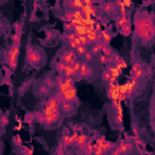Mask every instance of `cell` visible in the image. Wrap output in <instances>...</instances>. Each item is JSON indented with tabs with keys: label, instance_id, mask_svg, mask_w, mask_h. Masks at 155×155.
<instances>
[{
	"label": "cell",
	"instance_id": "1",
	"mask_svg": "<svg viewBox=\"0 0 155 155\" xmlns=\"http://www.w3.org/2000/svg\"><path fill=\"white\" fill-rule=\"evenodd\" d=\"M137 35L143 40H153L154 38V24L149 17H138L135 20Z\"/></svg>",
	"mask_w": 155,
	"mask_h": 155
},
{
	"label": "cell",
	"instance_id": "2",
	"mask_svg": "<svg viewBox=\"0 0 155 155\" xmlns=\"http://www.w3.org/2000/svg\"><path fill=\"white\" fill-rule=\"evenodd\" d=\"M20 55V44H14L9 50V55H7V63L12 70L16 69L17 66V57Z\"/></svg>",
	"mask_w": 155,
	"mask_h": 155
},
{
	"label": "cell",
	"instance_id": "3",
	"mask_svg": "<svg viewBox=\"0 0 155 155\" xmlns=\"http://www.w3.org/2000/svg\"><path fill=\"white\" fill-rule=\"evenodd\" d=\"M58 110H59V99L57 98V96H55V97H51L49 99L43 113L45 115H49L51 113H55V112H58Z\"/></svg>",
	"mask_w": 155,
	"mask_h": 155
},
{
	"label": "cell",
	"instance_id": "4",
	"mask_svg": "<svg viewBox=\"0 0 155 155\" xmlns=\"http://www.w3.org/2000/svg\"><path fill=\"white\" fill-rule=\"evenodd\" d=\"M27 61L32 66H36V64H39L41 61L40 52H39L38 50H34L33 47H28L27 49Z\"/></svg>",
	"mask_w": 155,
	"mask_h": 155
},
{
	"label": "cell",
	"instance_id": "5",
	"mask_svg": "<svg viewBox=\"0 0 155 155\" xmlns=\"http://www.w3.org/2000/svg\"><path fill=\"white\" fill-rule=\"evenodd\" d=\"M132 147H133V146L130 143V142L122 141V142H120L118 146H115V147L113 148L114 150H110V151H112L113 154H115V155H118V154H126V153H128V151H131Z\"/></svg>",
	"mask_w": 155,
	"mask_h": 155
},
{
	"label": "cell",
	"instance_id": "6",
	"mask_svg": "<svg viewBox=\"0 0 155 155\" xmlns=\"http://www.w3.org/2000/svg\"><path fill=\"white\" fill-rule=\"evenodd\" d=\"M62 96V99L64 101H69V102H74L76 101V88L74 86L70 87H66L64 91L62 93H59Z\"/></svg>",
	"mask_w": 155,
	"mask_h": 155
},
{
	"label": "cell",
	"instance_id": "7",
	"mask_svg": "<svg viewBox=\"0 0 155 155\" xmlns=\"http://www.w3.org/2000/svg\"><path fill=\"white\" fill-rule=\"evenodd\" d=\"M76 75L79 76L78 79H87V78H90L92 75V70L87 66V62H83L80 64V69H79V72H78Z\"/></svg>",
	"mask_w": 155,
	"mask_h": 155
},
{
	"label": "cell",
	"instance_id": "8",
	"mask_svg": "<svg viewBox=\"0 0 155 155\" xmlns=\"http://www.w3.org/2000/svg\"><path fill=\"white\" fill-rule=\"evenodd\" d=\"M146 74V70H144V66L141 64L139 62H136L132 64V76L136 78V79H141L142 76Z\"/></svg>",
	"mask_w": 155,
	"mask_h": 155
},
{
	"label": "cell",
	"instance_id": "9",
	"mask_svg": "<svg viewBox=\"0 0 155 155\" xmlns=\"http://www.w3.org/2000/svg\"><path fill=\"white\" fill-rule=\"evenodd\" d=\"M61 61L64 62L66 64H70V66H72V64L76 61V54H75V51H74V50H68V51H66V52L62 55Z\"/></svg>",
	"mask_w": 155,
	"mask_h": 155
},
{
	"label": "cell",
	"instance_id": "10",
	"mask_svg": "<svg viewBox=\"0 0 155 155\" xmlns=\"http://www.w3.org/2000/svg\"><path fill=\"white\" fill-rule=\"evenodd\" d=\"M124 86H125V90H126V97L127 96H131L133 92H135V90H136V86H137V79L136 78H130L125 84H124Z\"/></svg>",
	"mask_w": 155,
	"mask_h": 155
},
{
	"label": "cell",
	"instance_id": "11",
	"mask_svg": "<svg viewBox=\"0 0 155 155\" xmlns=\"http://www.w3.org/2000/svg\"><path fill=\"white\" fill-rule=\"evenodd\" d=\"M59 110L63 114H70L74 110V106H73V102L69 101H61L59 102Z\"/></svg>",
	"mask_w": 155,
	"mask_h": 155
},
{
	"label": "cell",
	"instance_id": "12",
	"mask_svg": "<svg viewBox=\"0 0 155 155\" xmlns=\"http://www.w3.org/2000/svg\"><path fill=\"white\" fill-rule=\"evenodd\" d=\"M45 115V114H44ZM59 116H61V110L58 112H55V113H51L49 115H45V125L47 126H51V125H54L58 119H59Z\"/></svg>",
	"mask_w": 155,
	"mask_h": 155
},
{
	"label": "cell",
	"instance_id": "13",
	"mask_svg": "<svg viewBox=\"0 0 155 155\" xmlns=\"http://www.w3.org/2000/svg\"><path fill=\"white\" fill-rule=\"evenodd\" d=\"M107 70L109 72V74H110V80H113V81L118 80V78H119V76L121 75V73H122V70H121L120 68H118V67H115L114 64H110V66H108Z\"/></svg>",
	"mask_w": 155,
	"mask_h": 155
},
{
	"label": "cell",
	"instance_id": "14",
	"mask_svg": "<svg viewBox=\"0 0 155 155\" xmlns=\"http://www.w3.org/2000/svg\"><path fill=\"white\" fill-rule=\"evenodd\" d=\"M66 38H67V41H68V44H69L72 50H75V47L78 45H80L79 41H78V36H76V34L74 32H69Z\"/></svg>",
	"mask_w": 155,
	"mask_h": 155
},
{
	"label": "cell",
	"instance_id": "15",
	"mask_svg": "<svg viewBox=\"0 0 155 155\" xmlns=\"http://www.w3.org/2000/svg\"><path fill=\"white\" fill-rule=\"evenodd\" d=\"M113 64L115 67H118V68H120L121 70H124L125 68H127V63H126V61L124 59V58H121V57H119V56H114L113 57Z\"/></svg>",
	"mask_w": 155,
	"mask_h": 155
},
{
	"label": "cell",
	"instance_id": "16",
	"mask_svg": "<svg viewBox=\"0 0 155 155\" xmlns=\"http://www.w3.org/2000/svg\"><path fill=\"white\" fill-rule=\"evenodd\" d=\"M86 38L88 39V43H97L99 40V33H97L96 30H87L86 32Z\"/></svg>",
	"mask_w": 155,
	"mask_h": 155
},
{
	"label": "cell",
	"instance_id": "17",
	"mask_svg": "<svg viewBox=\"0 0 155 155\" xmlns=\"http://www.w3.org/2000/svg\"><path fill=\"white\" fill-rule=\"evenodd\" d=\"M99 39L102 40V43L103 44H109L110 43V40H112V35H110V33L107 30V29H102L101 32H99Z\"/></svg>",
	"mask_w": 155,
	"mask_h": 155
},
{
	"label": "cell",
	"instance_id": "18",
	"mask_svg": "<svg viewBox=\"0 0 155 155\" xmlns=\"http://www.w3.org/2000/svg\"><path fill=\"white\" fill-rule=\"evenodd\" d=\"M87 136L85 133H80V135H78L76 137V141H75V144L79 147V148H84L85 144H86V142H87Z\"/></svg>",
	"mask_w": 155,
	"mask_h": 155
},
{
	"label": "cell",
	"instance_id": "19",
	"mask_svg": "<svg viewBox=\"0 0 155 155\" xmlns=\"http://www.w3.org/2000/svg\"><path fill=\"white\" fill-rule=\"evenodd\" d=\"M102 151H103V154H106V153H109L114 147H115V144L114 143H112V142H109V141H107V139H104L103 141V143H102Z\"/></svg>",
	"mask_w": 155,
	"mask_h": 155
},
{
	"label": "cell",
	"instance_id": "20",
	"mask_svg": "<svg viewBox=\"0 0 155 155\" xmlns=\"http://www.w3.org/2000/svg\"><path fill=\"white\" fill-rule=\"evenodd\" d=\"M106 44L103 43H93V45L91 46V50H90V52H91L92 55H97V54H101V51L103 49V46H104Z\"/></svg>",
	"mask_w": 155,
	"mask_h": 155
},
{
	"label": "cell",
	"instance_id": "21",
	"mask_svg": "<svg viewBox=\"0 0 155 155\" xmlns=\"http://www.w3.org/2000/svg\"><path fill=\"white\" fill-rule=\"evenodd\" d=\"M73 32H74L76 35H85L86 32H87V27L78 24V25H75V27H73Z\"/></svg>",
	"mask_w": 155,
	"mask_h": 155
},
{
	"label": "cell",
	"instance_id": "22",
	"mask_svg": "<svg viewBox=\"0 0 155 155\" xmlns=\"http://www.w3.org/2000/svg\"><path fill=\"white\" fill-rule=\"evenodd\" d=\"M102 10H103V12L110 15V14H113V12L115 11V5L112 4V3H104V4H103V6H102Z\"/></svg>",
	"mask_w": 155,
	"mask_h": 155
},
{
	"label": "cell",
	"instance_id": "23",
	"mask_svg": "<svg viewBox=\"0 0 155 155\" xmlns=\"http://www.w3.org/2000/svg\"><path fill=\"white\" fill-rule=\"evenodd\" d=\"M120 30H121V34L124 35V36H128V35H130L131 34V25H130V23H125L124 25H121V27H120Z\"/></svg>",
	"mask_w": 155,
	"mask_h": 155
},
{
	"label": "cell",
	"instance_id": "24",
	"mask_svg": "<svg viewBox=\"0 0 155 155\" xmlns=\"http://www.w3.org/2000/svg\"><path fill=\"white\" fill-rule=\"evenodd\" d=\"M62 74L64 75V78H72V76L75 75V73H74V70H73V67L70 66V64H67V66H66V69L63 70Z\"/></svg>",
	"mask_w": 155,
	"mask_h": 155
},
{
	"label": "cell",
	"instance_id": "25",
	"mask_svg": "<svg viewBox=\"0 0 155 155\" xmlns=\"http://www.w3.org/2000/svg\"><path fill=\"white\" fill-rule=\"evenodd\" d=\"M84 148H85V153L86 154H93V141L92 139H87Z\"/></svg>",
	"mask_w": 155,
	"mask_h": 155
},
{
	"label": "cell",
	"instance_id": "26",
	"mask_svg": "<svg viewBox=\"0 0 155 155\" xmlns=\"http://www.w3.org/2000/svg\"><path fill=\"white\" fill-rule=\"evenodd\" d=\"M87 46H84V45H78L76 47H75V54H76V56H84V54L87 51V49H86Z\"/></svg>",
	"mask_w": 155,
	"mask_h": 155
},
{
	"label": "cell",
	"instance_id": "27",
	"mask_svg": "<svg viewBox=\"0 0 155 155\" xmlns=\"http://www.w3.org/2000/svg\"><path fill=\"white\" fill-rule=\"evenodd\" d=\"M127 22H128V18H127L126 15H120L119 18H116V24H118L119 28L121 27V25H124L125 23H127Z\"/></svg>",
	"mask_w": 155,
	"mask_h": 155
},
{
	"label": "cell",
	"instance_id": "28",
	"mask_svg": "<svg viewBox=\"0 0 155 155\" xmlns=\"http://www.w3.org/2000/svg\"><path fill=\"white\" fill-rule=\"evenodd\" d=\"M78 36V41H79L80 45H84V46H87L90 43H88V39L86 38V35H76Z\"/></svg>",
	"mask_w": 155,
	"mask_h": 155
},
{
	"label": "cell",
	"instance_id": "29",
	"mask_svg": "<svg viewBox=\"0 0 155 155\" xmlns=\"http://www.w3.org/2000/svg\"><path fill=\"white\" fill-rule=\"evenodd\" d=\"M62 144H63V147H68V146H72V144H73L72 138H70V135H66V136L63 137Z\"/></svg>",
	"mask_w": 155,
	"mask_h": 155
},
{
	"label": "cell",
	"instance_id": "30",
	"mask_svg": "<svg viewBox=\"0 0 155 155\" xmlns=\"http://www.w3.org/2000/svg\"><path fill=\"white\" fill-rule=\"evenodd\" d=\"M101 52H102L103 55H104V56H107V57H110V56H112V49H110L109 46L104 45V46H103V49H102Z\"/></svg>",
	"mask_w": 155,
	"mask_h": 155
},
{
	"label": "cell",
	"instance_id": "31",
	"mask_svg": "<svg viewBox=\"0 0 155 155\" xmlns=\"http://www.w3.org/2000/svg\"><path fill=\"white\" fill-rule=\"evenodd\" d=\"M63 83H64V86H66V87L74 86V79H73V78H64Z\"/></svg>",
	"mask_w": 155,
	"mask_h": 155
},
{
	"label": "cell",
	"instance_id": "32",
	"mask_svg": "<svg viewBox=\"0 0 155 155\" xmlns=\"http://www.w3.org/2000/svg\"><path fill=\"white\" fill-rule=\"evenodd\" d=\"M102 80H103V83H107V84L110 81V74L108 70H104L102 73Z\"/></svg>",
	"mask_w": 155,
	"mask_h": 155
},
{
	"label": "cell",
	"instance_id": "33",
	"mask_svg": "<svg viewBox=\"0 0 155 155\" xmlns=\"http://www.w3.org/2000/svg\"><path fill=\"white\" fill-rule=\"evenodd\" d=\"M34 119H35L38 122H41V124H44V122H45V115H44V113L35 114V115H34Z\"/></svg>",
	"mask_w": 155,
	"mask_h": 155
},
{
	"label": "cell",
	"instance_id": "34",
	"mask_svg": "<svg viewBox=\"0 0 155 155\" xmlns=\"http://www.w3.org/2000/svg\"><path fill=\"white\" fill-rule=\"evenodd\" d=\"M64 20H66L67 22H73L74 21V15H73V12L72 11H67L66 12V15H64Z\"/></svg>",
	"mask_w": 155,
	"mask_h": 155
},
{
	"label": "cell",
	"instance_id": "35",
	"mask_svg": "<svg viewBox=\"0 0 155 155\" xmlns=\"http://www.w3.org/2000/svg\"><path fill=\"white\" fill-rule=\"evenodd\" d=\"M66 66H67L66 63H64V62H62V61H59V62L57 63V66H56V68H57V70H58L59 73H63V70L66 69Z\"/></svg>",
	"mask_w": 155,
	"mask_h": 155
},
{
	"label": "cell",
	"instance_id": "36",
	"mask_svg": "<svg viewBox=\"0 0 155 155\" xmlns=\"http://www.w3.org/2000/svg\"><path fill=\"white\" fill-rule=\"evenodd\" d=\"M80 64H81V62H79V61H75V62L72 64V67H73V70H74L75 75L78 74V72H79V69H80Z\"/></svg>",
	"mask_w": 155,
	"mask_h": 155
},
{
	"label": "cell",
	"instance_id": "37",
	"mask_svg": "<svg viewBox=\"0 0 155 155\" xmlns=\"http://www.w3.org/2000/svg\"><path fill=\"white\" fill-rule=\"evenodd\" d=\"M84 58H85V62H91L93 59V55L90 52V51H86L84 54Z\"/></svg>",
	"mask_w": 155,
	"mask_h": 155
},
{
	"label": "cell",
	"instance_id": "38",
	"mask_svg": "<svg viewBox=\"0 0 155 155\" xmlns=\"http://www.w3.org/2000/svg\"><path fill=\"white\" fill-rule=\"evenodd\" d=\"M12 40H14L15 44H21V34L15 33L14 35H12Z\"/></svg>",
	"mask_w": 155,
	"mask_h": 155
},
{
	"label": "cell",
	"instance_id": "39",
	"mask_svg": "<svg viewBox=\"0 0 155 155\" xmlns=\"http://www.w3.org/2000/svg\"><path fill=\"white\" fill-rule=\"evenodd\" d=\"M104 139H106L104 136H101V137H98V138L93 142V144H95V146H102V143H103V141H104Z\"/></svg>",
	"mask_w": 155,
	"mask_h": 155
},
{
	"label": "cell",
	"instance_id": "40",
	"mask_svg": "<svg viewBox=\"0 0 155 155\" xmlns=\"http://www.w3.org/2000/svg\"><path fill=\"white\" fill-rule=\"evenodd\" d=\"M122 3H124L126 9H130L132 6V0H122Z\"/></svg>",
	"mask_w": 155,
	"mask_h": 155
},
{
	"label": "cell",
	"instance_id": "41",
	"mask_svg": "<svg viewBox=\"0 0 155 155\" xmlns=\"http://www.w3.org/2000/svg\"><path fill=\"white\" fill-rule=\"evenodd\" d=\"M64 29L66 30H68V32H73V25H72V23H66L64 24Z\"/></svg>",
	"mask_w": 155,
	"mask_h": 155
},
{
	"label": "cell",
	"instance_id": "42",
	"mask_svg": "<svg viewBox=\"0 0 155 155\" xmlns=\"http://www.w3.org/2000/svg\"><path fill=\"white\" fill-rule=\"evenodd\" d=\"M108 58H109V57H107V56H104V55H102V56L99 57V62H101L102 64H106L107 61H108Z\"/></svg>",
	"mask_w": 155,
	"mask_h": 155
},
{
	"label": "cell",
	"instance_id": "43",
	"mask_svg": "<svg viewBox=\"0 0 155 155\" xmlns=\"http://www.w3.org/2000/svg\"><path fill=\"white\" fill-rule=\"evenodd\" d=\"M34 119V115L33 114H28L25 116V122H32V120Z\"/></svg>",
	"mask_w": 155,
	"mask_h": 155
},
{
	"label": "cell",
	"instance_id": "44",
	"mask_svg": "<svg viewBox=\"0 0 155 155\" xmlns=\"http://www.w3.org/2000/svg\"><path fill=\"white\" fill-rule=\"evenodd\" d=\"M1 124H3L4 126L7 124V118H6V116H3V118H1Z\"/></svg>",
	"mask_w": 155,
	"mask_h": 155
},
{
	"label": "cell",
	"instance_id": "45",
	"mask_svg": "<svg viewBox=\"0 0 155 155\" xmlns=\"http://www.w3.org/2000/svg\"><path fill=\"white\" fill-rule=\"evenodd\" d=\"M15 142H16V144H18V146H20V144L22 143V141H21V138H20L18 136H17V137L15 138Z\"/></svg>",
	"mask_w": 155,
	"mask_h": 155
},
{
	"label": "cell",
	"instance_id": "46",
	"mask_svg": "<svg viewBox=\"0 0 155 155\" xmlns=\"http://www.w3.org/2000/svg\"><path fill=\"white\" fill-rule=\"evenodd\" d=\"M3 29V24H1V21H0V30Z\"/></svg>",
	"mask_w": 155,
	"mask_h": 155
},
{
	"label": "cell",
	"instance_id": "47",
	"mask_svg": "<svg viewBox=\"0 0 155 155\" xmlns=\"http://www.w3.org/2000/svg\"><path fill=\"white\" fill-rule=\"evenodd\" d=\"M3 126H4V125L1 124V120H0V127H3Z\"/></svg>",
	"mask_w": 155,
	"mask_h": 155
}]
</instances>
